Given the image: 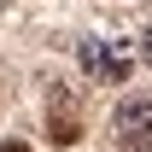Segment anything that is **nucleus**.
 Returning a JSON list of instances; mask_svg holds the SVG:
<instances>
[{
	"label": "nucleus",
	"instance_id": "1",
	"mask_svg": "<svg viewBox=\"0 0 152 152\" xmlns=\"http://www.w3.org/2000/svg\"><path fill=\"white\" fill-rule=\"evenodd\" d=\"M82 70L94 82H129V53L111 47V41H99V35H88L82 41Z\"/></svg>",
	"mask_w": 152,
	"mask_h": 152
},
{
	"label": "nucleus",
	"instance_id": "2",
	"mask_svg": "<svg viewBox=\"0 0 152 152\" xmlns=\"http://www.w3.org/2000/svg\"><path fill=\"white\" fill-rule=\"evenodd\" d=\"M111 123H117V140L129 152H152V105L146 99H123Z\"/></svg>",
	"mask_w": 152,
	"mask_h": 152
},
{
	"label": "nucleus",
	"instance_id": "3",
	"mask_svg": "<svg viewBox=\"0 0 152 152\" xmlns=\"http://www.w3.org/2000/svg\"><path fill=\"white\" fill-rule=\"evenodd\" d=\"M53 140L58 146H76L82 140V117L70 111V94L64 88H53Z\"/></svg>",
	"mask_w": 152,
	"mask_h": 152
},
{
	"label": "nucleus",
	"instance_id": "4",
	"mask_svg": "<svg viewBox=\"0 0 152 152\" xmlns=\"http://www.w3.org/2000/svg\"><path fill=\"white\" fill-rule=\"evenodd\" d=\"M140 53H146V64H152V29H146V35H140Z\"/></svg>",
	"mask_w": 152,
	"mask_h": 152
},
{
	"label": "nucleus",
	"instance_id": "5",
	"mask_svg": "<svg viewBox=\"0 0 152 152\" xmlns=\"http://www.w3.org/2000/svg\"><path fill=\"white\" fill-rule=\"evenodd\" d=\"M0 152H29V146H23V140H6V146H0Z\"/></svg>",
	"mask_w": 152,
	"mask_h": 152
}]
</instances>
